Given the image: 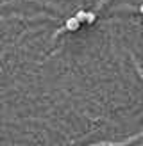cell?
I'll return each instance as SVG.
<instances>
[{
    "label": "cell",
    "instance_id": "obj_2",
    "mask_svg": "<svg viewBox=\"0 0 143 146\" xmlns=\"http://www.w3.org/2000/svg\"><path fill=\"white\" fill-rule=\"evenodd\" d=\"M75 20L79 21V23H81V21H86V11H77V14H75Z\"/></svg>",
    "mask_w": 143,
    "mask_h": 146
},
{
    "label": "cell",
    "instance_id": "obj_3",
    "mask_svg": "<svg viewBox=\"0 0 143 146\" xmlns=\"http://www.w3.org/2000/svg\"><path fill=\"white\" fill-rule=\"evenodd\" d=\"M95 20H97V14L95 13H86V21H88V23H93Z\"/></svg>",
    "mask_w": 143,
    "mask_h": 146
},
{
    "label": "cell",
    "instance_id": "obj_1",
    "mask_svg": "<svg viewBox=\"0 0 143 146\" xmlns=\"http://www.w3.org/2000/svg\"><path fill=\"white\" fill-rule=\"evenodd\" d=\"M79 25H81V23H79V21L75 20V16L66 20V29H68V31H77V29H79Z\"/></svg>",
    "mask_w": 143,
    "mask_h": 146
},
{
    "label": "cell",
    "instance_id": "obj_4",
    "mask_svg": "<svg viewBox=\"0 0 143 146\" xmlns=\"http://www.w3.org/2000/svg\"><path fill=\"white\" fill-rule=\"evenodd\" d=\"M140 13L143 14V2H141V5H140Z\"/></svg>",
    "mask_w": 143,
    "mask_h": 146
}]
</instances>
